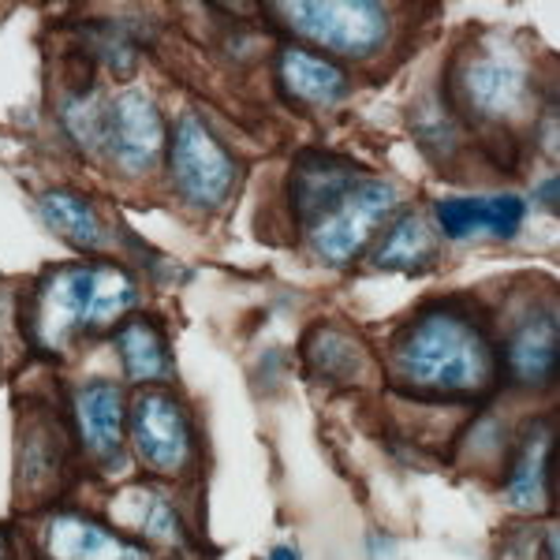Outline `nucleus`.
Returning <instances> with one entry per match:
<instances>
[{
    "mask_svg": "<svg viewBox=\"0 0 560 560\" xmlns=\"http://www.w3.org/2000/svg\"><path fill=\"white\" fill-rule=\"evenodd\" d=\"M128 448L147 478L179 486L202 467V433L191 404L173 385L135 388L128 404Z\"/></svg>",
    "mask_w": 560,
    "mask_h": 560,
    "instance_id": "39448f33",
    "label": "nucleus"
},
{
    "mask_svg": "<svg viewBox=\"0 0 560 560\" xmlns=\"http://www.w3.org/2000/svg\"><path fill=\"white\" fill-rule=\"evenodd\" d=\"M404 210V191L396 179L366 173L351 191L300 232L306 255L325 269H351L374 247L377 232Z\"/></svg>",
    "mask_w": 560,
    "mask_h": 560,
    "instance_id": "0eeeda50",
    "label": "nucleus"
},
{
    "mask_svg": "<svg viewBox=\"0 0 560 560\" xmlns=\"http://www.w3.org/2000/svg\"><path fill=\"white\" fill-rule=\"evenodd\" d=\"M266 15L284 42L306 45L345 68L377 65L400 38L396 8L382 0H288L269 4Z\"/></svg>",
    "mask_w": 560,
    "mask_h": 560,
    "instance_id": "20e7f679",
    "label": "nucleus"
},
{
    "mask_svg": "<svg viewBox=\"0 0 560 560\" xmlns=\"http://www.w3.org/2000/svg\"><path fill=\"white\" fill-rule=\"evenodd\" d=\"M273 83L277 94L300 113H332L348 102L355 75L351 68L295 42H280L273 52Z\"/></svg>",
    "mask_w": 560,
    "mask_h": 560,
    "instance_id": "dca6fc26",
    "label": "nucleus"
},
{
    "mask_svg": "<svg viewBox=\"0 0 560 560\" xmlns=\"http://www.w3.org/2000/svg\"><path fill=\"white\" fill-rule=\"evenodd\" d=\"M128 388L113 377H83L68 388L65 419L79 464L97 475H120L128 467Z\"/></svg>",
    "mask_w": 560,
    "mask_h": 560,
    "instance_id": "1a4fd4ad",
    "label": "nucleus"
},
{
    "mask_svg": "<svg viewBox=\"0 0 560 560\" xmlns=\"http://www.w3.org/2000/svg\"><path fill=\"white\" fill-rule=\"evenodd\" d=\"M441 255V236L433 229L430 213L404 206L393 221L377 232L374 247L366 250V261L382 273H422Z\"/></svg>",
    "mask_w": 560,
    "mask_h": 560,
    "instance_id": "412c9836",
    "label": "nucleus"
},
{
    "mask_svg": "<svg viewBox=\"0 0 560 560\" xmlns=\"http://www.w3.org/2000/svg\"><path fill=\"white\" fill-rule=\"evenodd\" d=\"M102 516L113 523L120 535L147 546L153 557H179L191 549V527H187L184 504L165 482L153 478H135L113 490L102 504Z\"/></svg>",
    "mask_w": 560,
    "mask_h": 560,
    "instance_id": "f8f14e48",
    "label": "nucleus"
},
{
    "mask_svg": "<svg viewBox=\"0 0 560 560\" xmlns=\"http://www.w3.org/2000/svg\"><path fill=\"white\" fill-rule=\"evenodd\" d=\"M366 173L370 168H363L355 158H345L337 150L295 153L284 176V202L288 213H292L295 232L311 229L322 213H329Z\"/></svg>",
    "mask_w": 560,
    "mask_h": 560,
    "instance_id": "4468645a",
    "label": "nucleus"
},
{
    "mask_svg": "<svg viewBox=\"0 0 560 560\" xmlns=\"http://www.w3.org/2000/svg\"><path fill=\"white\" fill-rule=\"evenodd\" d=\"M139 303L142 284L124 261H57L23 295V337L45 359H68L83 340L113 332Z\"/></svg>",
    "mask_w": 560,
    "mask_h": 560,
    "instance_id": "f03ea898",
    "label": "nucleus"
},
{
    "mask_svg": "<svg viewBox=\"0 0 560 560\" xmlns=\"http://www.w3.org/2000/svg\"><path fill=\"white\" fill-rule=\"evenodd\" d=\"M108 337H113V351H116V363H120L124 382L131 388L173 385L176 377L173 345H168L165 325L153 318V314L142 311L128 314Z\"/></svg>",
    "mask_w": 560,
    "mask_h": 560,
    "instance_id": "6ab92c4d",
    "label": "nucleus"
},
{
    "mask_svg": "<svg viewBox=\"0 0 560 560\" xmlns=\"http://www.w3.org/2000/svg\"><path fill=\"white\" fill-rule=\"evenodd\" d=\"M0 560H20V549H15L12 527H0Z\"/></svg>",
    "mask_w": 560,
    "mask_h": 560,
    "instance_id": "bb28decb",
    "label": "nucleus"
},
{
    "mask_svg": "<svg viewBox=\"0 0 560 560\" xmlns=\"http://www.w3.org/2000/svg\"><path fill=\"white\" fill-rule=\"evenodd\" d=\"M86 60L105 65L113 75H131L135 60H139V45H135L128 23L102 20L86 31Z\"/></svg>",
    "mask_w": 560,
    "mask_h": 560,
    "instance_id": "393cba45",
    "label": "nucleus"
},
{
    "mask_svg": "<svg viewBox=\"0 0 560 560\" xmlns=\"http://www.w3.org/2000/svg\"><path fill=\"white\" fill-rule=\"evenodd\" d=\"M266 560H303V557H300V549H295V546H273Z\"/></svg>",
    "mask_w": 560,
    "mask_h": 560,
    "instance_id": "cd10ccee",
    "label": "nucleus"
},
{
    "mask_svg": "<svg viewBox=\"0 0 560 560\" xmlns=\"http://www.w3.org/2000/svg\"><path fill=\"white\" fill-rule=\"evenodd\" d=\"M168 120L158 97L139 86H124L108 97V128H105V161L120 179L142 184L165 168Z\"/></svg>",
    "mask_w": 560,
    "mask_h": 560,
    "instance_id": "9b49d317",
    "label": "nucleus"
},
{
    "mask_svg": "<svg viewBox=\"0 0 560 560\" xmlns=\"http://www.w3.org/2000/svg\"><path fill=\"white\" fill-rule=\"evenodd\" d=\"M497 325L467 300H433L385 340V382L415 404L478 408L501 393Z\"/></svg>",
    "mask_w": 560,
    "mask_h": 560,
    "instance_id": "f257e3e1",
    "label": "nucleus"
},
{
    "mask_svg": "<svg viewBox=\"0 0 560 560\" xmlns=\"http://www.w3.org/2000/svg\"><path fill=\"white\" fill-rule=\"evenodd\" d=\"M501 486L504 501L520 516H541L553 509V415H535L512 433Z\"/></svg>",
    "mask_w": 560,
    "mask_h": 560,
    "instance_id": "2eb2a0df",
    "label": "nucleus"
},
{
    "mask_svg": "<svg viewBox=\"0 0 560 560\" xmlns=\"http://www.w3.org/2000/svg\"><path fill=\"white\" fill-rule=\"evenodd\" d=\"M34 553L38 560H158L147 546L120 535L102 512L75 504H52L38 512Z\"/></svg>",
    "mask_w": 560,
    "mask_h": 560,
    "instance_id": "ddd939ff",
    "label": "nucleus"
},
{
    "mask_svg": "<svg viewBox=\"0 0 560 560\" xmlns=\"http://www.w3.org/2000/svg\"><path fill=\"white\" fill-rule=\"evenodd\" d=\"M530 198H535L541 210L557 213V202H560V179H557V173L541 176L538 184H535V191H530Z\"/></svg>",
    "mask_w": 560,
    "mask_h": 560,
    "instance_id": "a878e982",
    "label": "nucleus"
},
{
    "mask_svg": "<svg viewBox=\"0 0 560 560\" xmlns=\"http://www.w3.org/2000/svg\"><path fill=\"white\" fill-rule=\"evenodd\" d=\"M430 221L441 240L464 243L475 236L516 240L527 221V202L516 191L497 195H445L433 202Z\"/></svg>",
    "mask_w": 560,
    "mask_h": 560,
    "instance_id": "f3484780",
    "label": "nucleus"
},
{
    "mask_svg": "<svg viewBox=\"0 0 560 560\" xmlns=\"http://www.w3.org/2000/svg\"><path fill=\"white\" fill-rule=\"evenodd\" d=\"M411 135L419 139V147L430 153L433 161H453L467 142V128L456 116V108L448 105L445 90L430 86L422 97H415L411 105Z\"/></svg>",
    "mask_w": 560,
    "mask_h": 560,
    "instance_id": "5701e85b",
    "label": "nucleus"
},
{
    "mask_svg": "<svg viewBox=\"0 0 560 560\" xmlns=\"http://www.w3.org/2000/svg\"><path fill=\"white\" fill-rule=\"evenodd\" d=\"M79 453L71 441L65 411L38 404L20 415V441H15V504L31 512L52 509L75 478Z\"/></svg>",
    "mask_w": 560,
    "mask_h": 560,
    "instance_id": "6e6552de",
    "label": "nucleus"
},
{
    "mask_svg": "<svg viewBox=\"0 0 560 560\" xmlns=\"http://www.w3.org/2000/svg\"><path fill=\"white\" fill-rule=\"evenodd\" d=\"M38 217L52 236H60L68 247H75L79 255L102 258L113 243V229H108L102 206L94 202L79 187H49L38 195Z\"/></svg>",
    "mask_w": 560,
    "mask_h": 560,
    "instance_id": "aec40b11",
    "label": "nucleus"
},
{
    "mask_svg": "<svg viewBox=\"0 0 560 560\" xmlns=\"http://www.w3.org/2000/svg\"><path fill=\"white\" fill-rule=\"evenodd\" d=\"M445 97L467 131L512 135L541 120L538 71L501 42H475L448 57Z\"/></svg>",
    "mask_w": 560,
    "mask_h": 560,
    "instance_id": "7ed1b4c3",
    "label": "nucleus"
},
{
    "mask_svg": "<svg viewBox=\"0 0 560 560\" xmlns=\"http://www.w3.org/2000/svg\"><path fill=\"white\" fill-rule=\"evenodd\" d=\"M165 179L176 202L195 213H217L232 202L243 165L202 113L187 108L168 124Z\"/></svg>",
    "mask_w": 560,
    "mask_h": 560,
    "instance_id": "423d86ee",
    "label": "nucleus"
},
{
    "mask_svg": "<svg viewBox=\"0 0 560 560\" xmlns=\"http://www.w3.org/2000/svg\"><path fill=\"white\" fill-rule=\"evenodd\" d=\"M512 430L509 422L501 419L497 411H482L471 419V427L459 433V456H471V467L486 475H497L509 459V448H512Z\"/></svg>",
    "mask_w": 560,
    "mask_h": 560,
    "instance_id": "b1692460",
    "label": "nucleus"
},
{
    "mask_svg": "<svg viewBox=\"0 0 560 560\" xmlns=\"http://www.w3.org/2000/svg\"><path fill=\"white\" fill-rule=\"evenodd\" d=\"M60 131L68 135V142L83 158H105V128H108V97L102 86H94L90 79L83 83H71L60 94L57 105Z\"/></svg>",
    "mask_w": 560,
    "mask_h": 560,
    "instance_id": "4be33fe9",
    "label": "nucleus"
},
{
    "mask_svg": "<svg viewBox=\"0 0 560 560\" xmlns=\"http://www.w3.org/2000/svg\"><path fill=\"white\" fill-rule=\"evenodd\" d=\"M300 355L306 370H311L314 382L332 385V388H355L363 385L370 374L377 370L374 351L366 348V340L355 329L340 322H314L303 332Z\"/></svg>",
    "mask_w": 560,
    "mask_h": 560,
    "instance_id": "a211bd4d",
    "label": "nucleus"
},
{
    "mask_svg": "<svg viewBox=\"0 0 560 560\" xmlns=\"http://www.w3.org/2000/svg\"><path fill=\"white\" fill-rule=\"evenodd\" d=\"M497 337V363H501V388L523 396H541L557 388L560 374V318L557 303L530 300L504 322Z\"/></svg>",
    "mask_w": 560,
    "mask_h": 560,
    "instance_id": "9d476101",
    "label": "nucleus"
}]
</instances>
